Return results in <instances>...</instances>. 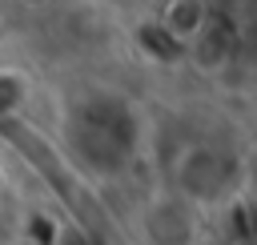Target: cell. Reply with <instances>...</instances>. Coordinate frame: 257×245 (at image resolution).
<instances>
[{
	"label": "cell",
	"instance_id": "obj_1",
	"mask_svg": "<svg viewBox=\"0 0 257 245\" xmlns=\"http://www.w3.org/2000/svg\"><path fill=\"white\" fill-rule=\"evenodd\" d=\"M60 141L72 161L92 177H120L141 153V116L128 96L88 88L60 112Z\"/></svg>",
	"mask_w": 257,
	"mask_h": 245
},
{
	"label": "cell",
	"instance_id": "obj_2",
	"mask_svg": "<svg viewBox=\"0 0 257 245\" xmlns=\"http://www.w3.org/2000/svg\"><path fill=\"white\" fill-rule=\"evenodd\" d=\"M241 177H245V165L233 149H225L217 141H197V145H185L177 153L173 193L185 197L197 209H213V205H225L237 193Z\"/></svg>",
	"mask_w": 257,
	"mask_h": 245
},
{
	"label": "cell",
	"instance_id": "obj_3",
	"mask_svg": "<svg viewBox=\"0 0 257 245\" xmlns=\"http://www.w3.org/2000/svg\"><path fill=\"white\" fill-rule=\"evenodd\" d=\"M141 233L149 245H197L201 241V209L185 197L157 193L141 213Z\"/></svg>",
	"mask_w": 257,
	"mask_h": 245
},
{
	"label": "cell",
	"instance_id": "obj_4",
	"mask_svg": "<svg viewBox=\"0 0 257 245\" xmlns=\"http://www.w3.org/2000/svg\"><path fill=\"white\" fill-rule=\"evenodd\" d=\"M209 4L205 0H165L161 4V16H157V24L165 28V36L169 40H177L181 44V52L201 36V28L209 24Z\"/></svg>",
	"mask_w": 257,
	"mask_h": 245
},
{
	"label": "cell",
	"instance_id": "obj_5",
	"mask_svg": "<svg viewBox=\"0 0 257 245\" xmlns=\"http://www.w3.org/2000/svg\"><path fill=\"white\" fill-rule=\"evenodd\" d=\"M24 100H28V80H24V72L4 68V72H0V112H20Z\"/></svg>",
	"mask_w": 257,
	"mask_h": 245
}]
</instances>
